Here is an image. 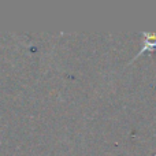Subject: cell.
Segmentation results:
<instances>
[{
    "instance_id": "1",
    "label": "cell",
    "mask_w": 156,
    "mask_h": 156,
    "mask_svg": "<svg viewBox=\"0 0 156 156\" xmlns=\"http://www.w3.org/2000/svg\"><path fill=\"white\" fill-rule=\"evenodd\" d=\"M144 48L138 52L137 56H140L143 52L149 51L151 48H156V34H151V33H144Z\"/></svg>"
}]
</instances>
